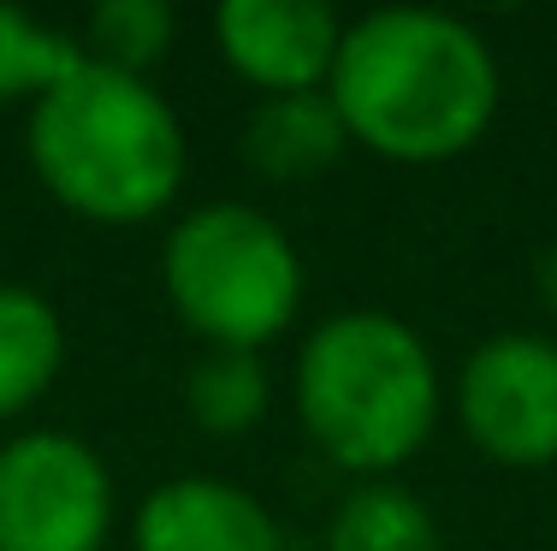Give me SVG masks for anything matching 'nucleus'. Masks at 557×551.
<instances>
[{
  "mask_svg": "<svg viewBox=\"0 0 557 551\" xmlns=\"http://www.w3.org/2000/svg\"><path fill=\"white\" fill-rule=\"evenodd\" d=\"M214 48L261 96H302L333 77L344 18L321 0H220Z\"/></svg>",
  "mask_w": 557,
  "mask_h": 551,
  "instance_id": "obj_7",
  "label": "nucleus"
},
{
  "mask_svg": "<svg viewBox=\"0 0 557 551\" xmlns=\"http://www.w3.org/2000/svg\"><path fill=\"white\" fill-rule=\"evenodd\" d=\"M24 154L42 190L96 226H143L166 214L190 173L172 101L149 77L96 60H77L42 101H30Z\"/></svg>",
  "mask_w": 557,
  "mask_h": 551,
  "instance_id": "obj_2",
  "label": "nucleus"
},
{
  "mask_svg": "<svg viewBox=\"0 0 557 551\" xmlns=\"http://www.w3.org/2000/svg\"><path fill=\"white\" fill-rule=\"evenodd\" d=\"M65 367V321L42 291L18 279H0V422H18L24 410L54 391Z\"/></svg>",
  "mask_w": 557,
  "mask_h": 551,
  "instance_id": "obj_10",
  "label": "nucleus"
},
{
  "mask_svg": "<svg viewBox=\"0 0 557 551\" xmlns=\"http://www.w3.org/2000/svg\"><path fill=\"white\" fill-rule=\"evenodd\" d=\"M172 30H178V12L166 0H101V7H89V24L77 36V48L96 65L149 77L166 60Z\"/></svg>",
  "mask_w": 557,
  "mask_h": 551,
  "instance_id": "obj_13",
  "label": "nucleus"
},
{
  "mask_svg": "<svg viewBox=\"0 0 557 551\" xmlns=\"http://www.w3.org/2000/svg\"><path fill=\"white\" fill-rule=\"evenodd\" d=\"M77 60H84L77 36L18 7H0V108L7 101H42Z\"/></svg>",
  "mask_w": 557,
  "mask_h": 551,
  "instance_id": "obj_14",
  "label": "nucleus"
},
{
  "mask_svg": "<svg viewBox=\"0 0 557 551\" xmlns=\"http://www.w3.org/2000/svg\"><path fill=\"white\" fill-rule=\"evenodd\" d=\"M113 510V468L89 439L60 427L0 439V551H101Z\"/></svg>",
  "mask_w": 557,
  "mask_h": 551,
  "instance_id": "obj_5",
  "label": "nucleus"
},
{
  "mask_svg": "<svg viewBox=\"0 0 557 551\" xmlns=\"http://www.w3.org/2000/svg\"><path fill=\"white\" fill-rule=\"evenodd\" d=\"M457 422L481 456L504 468L557 463V338L493 333L457 367Z\"/></svg>",
  "mask_w": 557,
  "mask_h": 551,
  "instance_id": "obj_6",
  "label": "nucleus"
},
{
  "mask_svg": "<svg viewBox=\"0 0 557 551\" xmlns=\"http://www.w3.org/2000/svg\"><path fill=\"white\" fill-rule=\"evenodd\" d=\"M350 130L326 89H302V96H261L244 120V161L268 184H302L321 178L326 166L344 161Z\"/></svg>",
  "mask_w": 557,
  "mask_h": 551,
  "instance_id": "obj_9",
  "label": "nucleus"
},
{
  "mask_svg": "<svg viewBox=\"0 0 557 551\" xmlns=\"http://www.w3.org/2000/svg\"><path fill=\"white\" fill-rule=\"evenodd\" d=\"M326 551H445L428 498L397 480H356L326 522Z\"/></svg>",
  "mask_w": 557,
  "mask_h": 551,
  "instance_id": "obj_12",
  "label": "nucleus"
},
{
  "mask_svg": "<svg viewBox=\"0 0 557 551\" xmlns=\"http://www.w3.org/2000/svg\"><path fill=\"white\" fill-rule=\"evenodd\" d=\"M137 551H285L278 516L220 475H172L137 504Z\"/></svg>",
  "mask_w": 557,
  "mask_h": 551,
  "instance_id": "obj_8",
  "label": "nucleus"
},
{
  "mask_svg": "<svg viewBox=\"0 0 557 551\" xmlns=\"http://www.w3.org/2000/svg\"><path fill=\"white\" fill-rule=\"evenodd\" d=\"M326 96L350 149H374L397 166H445L498 120V54L469 18L380 7L344 24Z\"/></svg>",
  "mask_w": 557,
  "mask_h": 551,
  "instance_id": "obj_1",
  "label": "nucleus"
},
{
  "mask_svg": "<svg viewBox=\"0 0 557 551\" xmlns=\"http://www.w3.org/2000/svg\"><path fill=\"white\" fill-rule=\"evenodd\" d=\"M534 291H540V303H546V314L557 321V238L540 249V267H534Z\"/></svg>",
  "mask_w": 557,
  "mask_h": 551,
  "instance_id": "obj_15",
  "label": "nucleus"
},
{
  "mask_svg": "<svg viewBox=\"0 0 557 551\" xmlns=\"http://www.w3.org/2000/svg\"><path fill=\"white\" fill-rule=\"evenodd\" d=\"M161 291L202 350H268L297 326L309 273L273 214L249 202H202L166 231Z\"/></svg>",
  "mask_w": 557,
  "mask_h": 551,
  "instance_id": "obj_4",
  "label": "nucleus"
},
{
  "mask_svg": "<svg viewBox=\"0 0 557 551\" xmlns=\"http://www.w3.org/2000/svg\"><path fill=\"white\" fill-rule=\"evenodd\" d=\"M184 410L208 439H244L273 410V374L261 350H202L184 374Z\"/></svg>",
  "mask_w": 557,
  "mask_h": 551,
  "instance_id": "obj_11",
  "label": "nucleus"
},
{
  "mask_svg": "<svg viewBox=\"0 0 557 551\" xmlns=\"http://www.w3.org/2000/svg\"><path fill=\"white\" fill-rule=\"evenodd\" d=\"M297 422L326 463L386 480L433 439L445 379L428 338L386 309H338L309 326L290 367Z\"/></svg>",
  "mask_w": 557,
  "mask_h": 551,
  "instance_id": "obj_3",
  "label": "nucleus"
}]
</instances>
